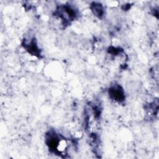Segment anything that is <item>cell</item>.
I'll list each match as a JSON object with an SVG mask.
<instances>
[{"mask_svg":"<svg viewBox=\"0 0 159 159\" xmlns=\"http://www.w3.org/2000/svg\"><path fill=\"white\" fill-rule=\"evenodd\" d=\"M109 94L112 99L118 102L122 101L125 98L124 91L120 86L111 87L109 90Z\"/></svg>","mask_w":159,"mask_h":159,"instance_id":"obj_1","label":"cell"},{"mask_svg":"<svg viewBox=\"0 0 159 159\" xmlns=\"http://www.w3.org/2000/svg\"><path fill=\"white\" fill-rule=\"evenodd\" d=\"M24 45V47L26 48V50L31 54L34 55H38L39 54V49L34 39L29 43H25Z\"/></svg>","mask_w":159,"mask_h":159,"instance_id":"obj_2","label":"cell"},{"mask_svg":"<svg viewBox=\"0 0 159 159\" xmlns=\"http://www.w3.org/2000/svg\"><path fill=\"white\" fill-rule=\"evenodd\" d=\"M93 13L98 17H101L103 14V7L100 4H95L92 6Z\"/></svg>","mask_w":159,"mask_h":159,"instance_id":"obj_3","label":"cell"}]
</instances>
